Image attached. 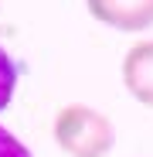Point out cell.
<instances>
[{"mask_svg": "<svg viewBox=\"0 0 153 157\" xmlns=\"http://www.w3.org/2000/svg\"><path fill=\"white\" fill-rule=\"evenodd\" d=\"M122 86L140 106L153 109V41H136L122 58Z\"/></svg>", "mask_w": 153, "mask_h": 157, "instance_id": "3957f363", "label": "cell"}, {"mask_svg": "<svg viewBox=\"0 0 153 157\" xmlns=\"http://www.w3.org/2000/svg\"><path fill=\"white\" fill-rule=\"evenodd\" d=\"M55 144L68 157H109L116 147V126L102 109L68 102L55 116Z\"/></svg>", "mask_w": 153, "mask_h": 157, "instance_id": "6da1fadb", "label": "cell"}, {"mask_svg": "<svg viewBox=\"0 0 153 157\" xmlns=\"http://www.w3.org/2000/svg\"><path fill=\"white\" fill-rule=\"evenodd\" d=\"M85 10L122 34H140L153 28V0H85Z\"/></svg>", "mask_w": 153, "mask_h": 157, "instance_id": "7a4b0ae2", "label": "cell"}, {"mask_svg": "<svg viewBox=\"0 0 153 157\" xmlns=\"http://www.w3.org/2000/svg\"><path fill=\"white\" fill-rule=\"evenodd\" d=\"M0 7H4V0H0Z\"/></svg>", "mask_w": 153, "mask_h": 157, "instance_id": "8992f818", "label": "cell"}, {"mask_svg": "<svg viewBox=\"0 0 153 157\" xmlns=\"http://www.w3.org/2000/svg\"><path fill=\"white\" fill-rule=\"evenodd\" d=\"M17 78H20V72H17V65H14V58L7 55L4 48H0V113H4L10 102H14V92H17Z\"/></svg>", "mask_w": 153, "mask_h": 157, "instance_id": "277c9868", "label": "cell"}, {"mask_svg": "<svg viewBox=\"0 0 153 157\" xmlns=\"http://www.w3.org/2000/svg\"><path fill=\"white\" fill-rule=\"evenodd\" d=\"M0 157H31V150H27V144L24 140H17L10 130L0 123Z\"/></svg>", "mask_w": 153, "mask_h": 157, "instance_id": "5b68a950", "label": "cell"}]
</instances>
